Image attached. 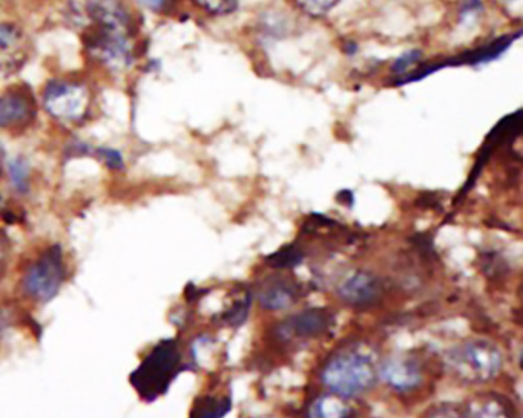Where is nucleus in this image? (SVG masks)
<instances>
[{"mask_svg":"<svg viewBox=\"0 0 523 418\" xmlns=\"http://www.w3.org/2000/svg\"><path fill=\"white\" fill-rule=\"evenodd\" d=\"M375 354L362 343L336 351L321 371V382L332 394L352 399L369 392L378 382Z\"/></svg>","mask_w":523,"mask_h":418,"instance_id":"obj_1","label":"nucleus"},{"mask_svg":"<svg viewBox=\"0 0 523 418\" xmlns=\"http://www.w3.org/2000/svg\"><path fill=\"white\" fill-rule=\"evenodd\" d=\"M40 105L62 125L79 126L93 111L94 92L89 83L77 77H54L40 92Z\"/></svg>","mask_w":523,"mask_h":418,"instance_id":"obj_2","label":"nucleus"},{"mask_svg":"<svg viewBox=\"0 0 523 418\" xmlns=\"http://www.w3.org/2000/svg\"><path fill=\"white\" fill-rule=\"evenodd\" d=\"M502 353L490 340L470 339L454 345L445 354L448 371L470 385L496 379L502 370Z\"/></svg>","mask_w":523,"mask_h":418,"instance_id":"obj_3","label":"nucleus"},{"mask_svg":"<svg viewBox=\"0 0 523 418\" xmlns=\"http://www.w3.org/2000/svg\"><path fill=\"white\" fill-rule=\"evenodd\" d=\"M66 278L65 258L59 245L43 250L25 270L20 290L36 304H48L62 290Z\"/></svg>","mask_w":523,"mask_h":418,"instance_id":"obj_4","label":"nucleus"},{"mask_svg":"<svg viewBox=\"0 0 523 418\" xmlns=\"http://www.w3.org/2000/svg\"><path fill=\"white\" fill-rule=\"evenodd\" d=\"M82 40L89 59L112 74L128 71L137 59V37L88 25Z\"/></svg>","mask_w":523,"mask_h":418,"instance_id":"obj_5","label":"nucleus"},{"mask_svg":"<svg viewBox=\"0 0 523 418\" xmlns=\"http://www.w3.org/2000/svg\"><path fill=\"white\" fill-rule=\"evenodd\" d=\"M181 353L174 340H165L151 351L135 371V388L148 399H155L168 389L181 371Z\"/></svg>","mask_w":523,"mask_h":418,"instance_id":"obj_6","label":"nucleus"},{"mask_svg":"<svg viewBox=\"0 0 523 418\" xmlns=\"http://www.w3.org/2000/svg\"><path fill=\"white\" fill-rule=\"evenodd\" d=\"M36 97L28 86H10L0 92V131L24 132L37 120Z\"/></svg>","mask_w":523,"mask_h":418,"instance_id":"obj_7","label":"nucleus"},{"mask_svg":"<svg viewBox=\"0 0 523 418\" xmlns=\"http://www.w3.org/2000/svg\"><path fill=\"white\" fill-rule=\"evenodd\" d=\"M89 25L137 37V19L126 0H85L83 4Z\"/></svg>","mask_w":523,"mask_h":418,"instance_id":"obj_8","label":"nucleus"},{"mask_svg":"<svg viewBox=\"0 0 523 418\" xmlns=\"http://www.w3.org/2000/svg\"><path fill=\"white\" fill-rule=\"evenodd\" d=\"M379 379L398 394H410L425 380L424 366L412 354H395L379 365Z\"/></svg>","mask_w":523,"mask_h":418,"instance_id":"obj_9","label":"nucleus"},{"mask_svg":"<svg viewBox=\"0 0 523 418\" xmlns=\"http://www.w3.org/2000/svg\"><path fill=\"white\" fill-rule=\"evenodd\" d=\"M333 322V314L329 310L310 308L287 317L278 327L277 334L283 342H306L326 334Z\"/></svg>","mask_w":523,"mask_h":418,"instance_id":"obj_10","label":"nucleus"},{"mask_svg":"<svg viewBox=\"0 0 523 418\" xmlns=\"http://www.w3.org/2000/svg\"><path fill=\"white\" fill-rule=\"evenodd\" d=\"M27 33L14 20H0V76H13L30 56Z\"/></svg>","mask_w":523,"mask_h":418,"instance_id":"obj_11","label":"nucleus"},{"mask_svg":"<svg viewBox=\"0 0 523 418\" xmlns=\"http://www.w3.org/2000/svg\"><path fill=\"white\" fill-rule=\"evenodd\" d=\"M338 296L353 308H369L382 296V284L373 273L356 270L339 282Z\"/></svg>","mask_w":523,"mask_h":418,"instance_id":"obj_12","label":"nucleus"},{"mask_svg":"<svg viewBox=\"0 0 523 418\" xmlns=\"http://www.w3.org/2000/svg\"><path fill=\"white\" fill-rule=\"evenodd\" d=\"M303 288L297 281L284 276H272L261 284L257 301L263 310L284 311L300 301Z\"/></svg>","mask_w":523,"mask_h":418,"instance_id":"obj_13","label":"nucleus"},{"mask_svg":"<svg viewBox=\"0 0 523 418\" xmlns=\"http://www.w3.org/2000/svg\"><path fill=\"white\" fill-rule=\"evenodd\" d=\"M465 418H514V409L504 396L488 392L473 397L464 408Z\"/></svg>","mask_w":523,"mask_h":418,"instance_id":"obj_14","label":"nucleus"},{"mask_svg":"<svg viewBox=\"0 0 523 418\" xmlns=\"http://www.w3.org/2000/svg\"><path fill=\"white\" fill-rule=\"evenodd\" d=\"M353 408L344 397L336 394H324L316 397L309 408H307V418H352Z\"/></svg>","mask_w":523,"mask_h":418,"instance_id":"obj_15","label":"nucleus"},{"mask_svg":"<svg viewBox=\"0 0 523 418\" xmlns=\"http://www.w3.org/2000/svg\"><path fill=\"white\" fill-rule=\"evenodd\" d=\"M5 170H7L8 183H10L11 189L17 193V195H27L31 189V164L27 158L22 155L10 158L5 163Z\"/></svg>","mask_w":523,"mask_h":418,"instance_id":"obj_16","label":"nucleus"},{"mask_svg":"<svg viewBox=\"0 0 523 418\" xmlns=\"http://www.w3.org/2000/svg\"><path fill=\"white\" fill-rule=\"evenodd\" d=\"M231 408V397L204 396L195 402L191 418H224Z\"/></svg>","mask_w":523,"mask_h":418,"instance_id":"obj_17","label":"nucleus"},{"mask_svg":"<svg viewBox=\"0 0 523 418\" xmlns=\"http://www.w3.org/2000/svg\"><path fill=\"white\" fill-rule=\"evenodd\" d=\"M304 253L297 245H287L267 258V264L278 270H292L303 264Z\"/></svg>","mask_w":523,"mask_h":418,"instance_id":"obj_18","label":"nucleus"},{"mask_svg":"<svg viewBox=\"0 0 523 418\" xmlns=\"http://www.w3.org/2000/svg\"><path fill=\"white\" fill-rule=\"evenodd\" d=\"M250 307H252V294L247 291L241 298L235 299L229 310L224 311L221 319L229 327H241L247 321V317H249Z\"/></svg>","mask_w":523,"mask_h":418,"instance_id":"obj_19","label":"nucleus"},{"mask_svg":"<svg viewBox=\"0 0 523 418\" xmlns=\"http://www.w3.org/2000/svg\"><path fill=\"white\" fill-rule=\"evenodd\" d=\"M93 155H96L102 161L103 166L108 167L112 172H122L125 169L122 152L117 151L114 147H97V149H94Z\"/></svg>","mask_w":523,"mask_h":418,"instance_id":"obj_20","label":"nucleus"},{"mask_svg":"<svg viewBox=\"0 0 523 418\" xmlns=\"http://www.w3.org/2000/svg\"><path fill=\"white\" fill-rule=\"evenodd\" d=\"M194 2L201 10L208 11L215 16L232 13L238 7V0H194Z\"/></svg>","mask_w":523,"mask_h":418,"instance_id":"obj_21","label":"nucleus"},{"mask_svg":"<svg viewBox=\"0 0 523 418\" xmlns=\"http://www.w3.org/2000/svg\"><path fill=\"white\" fill-rule=\"evenodd\" d=\"M339 0H295V4L309 14V16L318 17L329 13Z\"/></svg>","mask_w":523,"mask_h":418,"instance_id":"obj_22","label":"nucleus"},{"mask_svg":"<svg viewBox=\"0 0 523 418\" xmlns=\"http://www.w3.org/2000/svg\"><path fill=\"white\" fill-rule=\"evenodd\" d=\"M422 418H465L464 408L456 403H439L428 409Z\"/></svg>","mask_w":523,"mask_h":418,"instance_id":"obj_23","label":"nucleus"},{"mask_svg":"<svg viewBox=\"0 0 523 418\" xmlns=\"http://www.w3.org/2000/svg\"><path fill=\"white\" fill-rule=\"evenodd\" d=\"M134 2L143 10H148L155 14H165L174 8L177 0H134Z\"/></svg>","mask_w":523,"mask_h":418,"instance_id":"obj_24","label":"nucleus"},{"mask_svg":"<svg viewBox=\"0 0 523 418\" xmlns=\"http://www.w3.org/2000/svg\"><path fill=\"white\" fill-rule=\"evenodd\" d=\"M419 60H421V53H418V51L407 53L405 56L399 57V59L396 60L393 71H395L396 74H404L410 66L416 65Z\"/></svg>","mask_w":523,"mask_h":418,"instance_id":"obj_25","label":"nucleus"},{"mask_svg":"<svg viewBox=\"0 0 523 418\" xmlns=\"http://www.w3.org/2000/svg\"><path fill=\"white\" fill-rule=\"evenodd\" d=\"M5 163H7V152H5L4 143L0 141V174L4 172Z\"/></svg>","mask_w":523,"mask_h":418,"instance_id":"obj_26","label":"nucleus"},{"mask_svg":"<svg viewBox=\"0 0 523 418\" xmlns=\"http://www.w3.org/2000/svg\"><path fill=\"white\" fill-rule=\"evenodd\" d=\"M5 253H7V247H5L4 238L0 235V268H2V264H4Z\"/></svg>","mask_w":523,"mask_h":418,"instance_id":"obj_27","label":"nucleus"},{"mask_svg":"<svg viewBox=\"0 0 523 418\" xmlns=\"http://www.w3.org/2000/svg\"><path fill=\"white\" fill-rule=\"evenodd\" d=\"M8 328V317L5 314H0V336L5 333Z\"/></svg>","mask_w":523,"mask_h":418,"instance_id":"obj_28","label":"nucleus"},{"mask_svg":"<svg viewBox=\"0 0 523 418\" xmlns=\"http://www.w3.org/2000/svg\"><path fill=\"white\" fill-rule=\"evenodd\" d=\"M0 203H2V198H0Z\"/></svg>","mask_w":523,"mask_h":418,"instance_id":"obj_29","label":"nucleus"}]
</instances>
